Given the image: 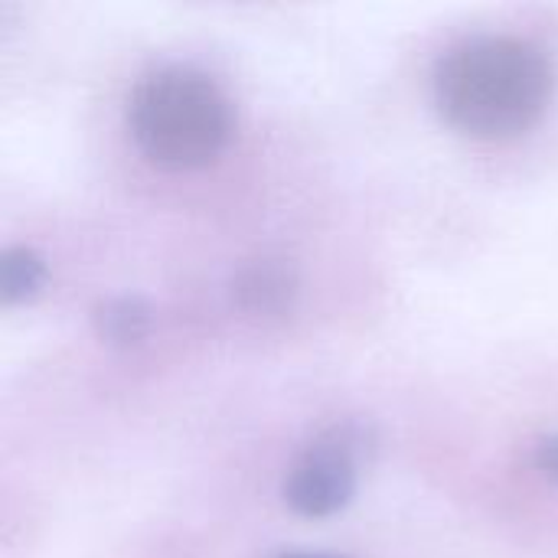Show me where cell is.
<instances>
[{"mask_svg":"<svg viewBox=\"0 0 558 558\" xmlns=\"http://www.w3.org/2000/svg\"><path fill=\"white\" fill-rule=\"evenodd\" d=\"M46 281V262L33 248H7L0 258V291L3 301H29Z\"/></svg>","mask_w":558,"mask_h":558,"instance_id":"obj_6","label":"cell"},{"mask_svg":"<svg viewBox=\"0 0 558 558\" xmlns=\"http://www.w3.org/2000/svg\"><path fill=\"white\" fill-rule=\"evenodd\" d=\"M553 98L549 56L520 36H474L448 49L435 69L441 114L471 137L526 134Z\"/></svg>","mask_w":558,"mask_h":558,"instance_id":"obj_1","label":"cell"},{"mask_svg":"<svg viewBox=\"0 0 558 558\" xmlns=\"http://www.w3.org/2000/svg\"><path fill=\"white\" fill-rule=\"evenodd\" d=\"M278 558H337V556H324V553H284Z\"/></svg>","mask_w":558,"mask_h":558,"instance_id":"obj_8","label":"cell"},{"mask_svg":"<svg viewBox=\"0 0 558 558\" xmlns=\"http://www.w3.org/2000/svg\"><path fill=\"white\" fill-rule=\"evenodd\" d=\"M536 468L558 484V435H549L536 445Z\"/></svg>","mask_w":558,"mask_h":558,"instance_id":"obj_7","label":"cell"},{"mask_svg":"<svg viewBox=\"0 0 558 558\" xmlns=\"http://www.w3.org/2000/svg\"><path fill=\"white\" fill-rule=\"evenodd\" d=\"M232 298L245 314H284L294 301V271L281 262H252L232 281Z\"/></svg>","mask_w":558,"mask_h":558,"instance_id":"obj_4","label":"cell"},{"mask_svg":"<svg viewBox=\"0 0 558 558\" xmlns=\"http://www.w3.org/2000/svg\"><path fill=\"white\" fill-rule=\"evenodd\" d=\"M366 432L360 425H333L307 454L291 468L284 481V500L301 517H330L343 510L356 490V464L363 458Z\"/></svg>","mask_w":558,"mask_h":558,"instance_id":"obj_3","label":"cell"},{"mask_svg":"<svg viewBox=\"0 0 558 558\" xmlns=\"http://www.w3.org/2000/svg\"><path fill=\"white\" fill-rule=\"evenodd\" d=\"M128 124L147 160L186 170L219 157L232 134V108L206 72L167 65L137 82Z\"/></svg>","mask_w":558,"mask_h":558,"instance_id":"obj_2","label":"cell"},{"mask_svg":"<svg viewBox=\"0 0 558 558\" xmlns=\"http://www.w3.org/2000/svg\"><path fill=\"white\" fill-rule=\"evenodd\" d=\"M95 327L108 343L128 347L144 340V333L150 330V307L141 298H108L95 307Z\"/></svg>","mask_w":558,"mask_h":558,"instance_id":"obj_5","label":"cell"}]
</instances>
